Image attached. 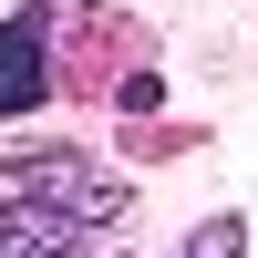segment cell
Here are the masks:
<instances>
[{
  "instance_id": "obj_3",
  "label": "cell",
  "mask_w": 258,
  "mask_h": 258,
  "mask_svg": "<svg viewBox=\"0 0 258 258\" xmlns=\"http://www.w3.org/2000/svg\"><path fill=\"white\" fill-rule=\"evenodd\" d=\"M41 93H52L41 31H0V114H41Z\"/></svg>"
},
{
  "instance_id": "obj_4",
  "label": "cell",
  "mask_w": 258,
  "mask_h": 258,
  "mask_svg": "<svg viewBox=\"0 0 258 258\" xmlns=\"http://www.w3.org/2000/svg\"><path fill=\"white\" fill-rule=\"evenodd\" d=\"M186 258H248V217H207L186 238Z\"/></svg>"
},
{
  "instance_id": "obj_5",
  "label": "cell",
  "mask_w": 258,
  "mask_h": 258,
  "mask_svg": "<svg viewBox=\"0 0 258 258\" xmlns=\"http://www.w3.org/2000/svg\"><path fill=\"white\" fill-rule=\"evenodd\" d=\"M176 258H186V248H176Z\"/></svg>"
},
{
  "instance_id": "obj_1",
  "label": "cell",
  "mask_w": 258,
  "mask_h": 258,
  "mask_svg": "<svg viewBox=\"0 0 258 258\" xmlns=\"http://www.w3.org/2000/svg\"><path fill=\"white\" fill-rule=\"evenodd\" d=\"M0 176L21 186V197H52V207H73L83 227H103L124 207V186L103 176L93 155H73V145H11V155H0Z\"/></svg>"
},
{
  "instance_id": "obj_2",
  "label": "cell",
  "mask_w": 258,
  "mask_h": 258,
  "mask_svg": "<svg viewBox=\"0 0 258 258\" xmlns=\"http://www.w3.org/2000/svg\"><path fill=\"white\" fill-rule=\"evenodd\" d=\"M0 258H93V227L52 197H0Z\"/></svg>"
}]
</instances>
